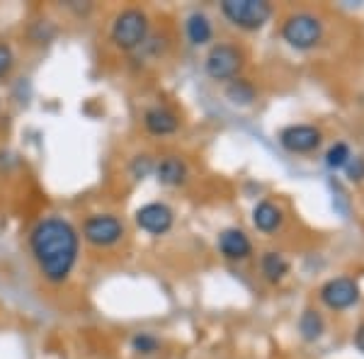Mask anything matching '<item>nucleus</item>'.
I'll return each instance as SVG.
<instances>
[{"label":"nucleus","instance_id":"nucleus-1","mask_svg":"<svg viewBox=\"0 0 364 359\" xmlns=\"http://www.w3.org/2000/svg\"><path fill=\"white\" fill-rule=\"evenodd\" d=\"M32 250L49 282H63L78 257V235L61 219H46L32 231Z\"/></svg>","mask_w":364,"mask_h":359},{"label":"nucleus","instance_id":"nucleus-2","mask_svg":"<svg viewBox=\"0 0 364 359\" xmlns=\"http://www.w3.org/2000/svg\"><path fill=\"white\" fill-rule=\"evenodd\" d=\"M282 37L289 46L299 51H309L321 44L323 39V22L311 13H294L287 17L282 25Z\"/></svg>","mask_w":364,"mask_h":359},{"label":"nucleus","instance_id":"nucleus-3","mask_svg":"<svg viewBox=\"0 0 364 359\" xmlns=\"http://www.w3.org/2000/svg\"><path fill=\"white\" fill-rule=\"evenodd\" d=\"M221 13L240 29H260L272 17V5L265 0H224Z\"/></svg>","mask_w":364,"mask_h":359},{"label":"nucleus","instance_id":"nucleus-4","mask_svg":"<svg viewBox=\"0 0 364 359\" xmlns=\"http://www.w3.org/2000/svg\"><path fill=\"white\" fill-rule=\"evenodd\" d=\"M149 32V17L136 8H129L124 13L117 15L112 25V42L124 51H132L146 39Z\"/></svg>","mask_w":364,"mask_h":359},{"label":"nucleus","instance_id":"nucleus-5","mask_svg":"<svg viewBox=\"0 0 364 359\" xmlns=\"http://www.w3.org/2000/svg\"><path fill=\"white\" fill-rule=\"evenodd\" d=\"M207 75L214 80H233L243 68V51L233 44H216L211 46L204 61Z\"/></svg>","mask_w":364,"mask_h":359},{"label":"nucleus","instance_id":"nucleus-6","mask_svg":"<svg viewBox=\"0 0 364 359\" xmlns=\"http://www.w3.org/2000/svg\"><path fill=\"white\" fill-rule=\"evenodd\" d=\"M321 301L331 311H345L360 301V284L352 277H336L321 286Z\"/></svg>","mask_w":364,"mask_h":359},{"label":"nucleus","instance_id":"nucleus-7","mask_svg":"<svg viewBox=\"0 0 364 359\" xmlns=\"http://www.w3.org/2000/svg\"><path fill=\"white\" fill-rule=\"evenodd\" d=\"M279 144L289 153H314L323 144V132L311 124L287 127L279 134Z\"/></svg>","mask_w":364,"mask_h":359},{"label":"nucleus","instance_id":"nucleus-8","mask_svg":"<svg viewBox=\"0 0 364 359\" xmlns=\"http://www.w3.org/2000/svg\"><path fill=\"white\" fill-rule=\"evenodd\" d=\"M83 233L87 243L105 248V245H114L122 238L124 228H122L119 219H114V216H92V219H87Z\"/></svg>","mask_w":364,"mask_h":359},{"label":"nucleus","instance_id":"nucleus-9","mask_svg":"<svg viewBox=\"0 0 364 359\" xmlns=\"http://www.w3.org/2000/svg\"><path fill=\"white\" fill-rule=\"evenodd\" d=\"M136 223L144 231H149L154 235H163L173 228V211H170L166 204H146V207L139 209Z\"/></svg>","mask_w":364,"mask_h":359},{"label":"nucleus","instance_id":"nucleus-10","mask_svg":"<svg viewBox=\"0 0 364 359\" xmlns=\"http://www.w3.org/2000/svg\"><path fill=\"white\" fill-rule=\"evenodd\" d=\"M219 250L226 260H245V257H250L252 245L243 231H238V228H226V231L219 235Z\"/></svg>","mask_w":364,"mask_h":359},{"label":"nucleus","instance_id":"nucleus-11","mask_svg":"<svg viewBox=\"0 0 364 359\" xmlns=\"http://www.w3.org/2000/svg\"><path fill=\"white\" fill-rule=\"evenodd\" d=\"M144 124H146V129H149L151 134H156V136H166V134L178 132L180 122H178V117H175L170 109H166V107H154V109L146 112Z\"/></svg>","mask_w":364,"mask_h":359},{"label":"nucleus","instance_id":"nucleus-12","mask_svg":"<svg viewBox=\"0 0 364 359\" xmlns=\"http://www.w3.org/2000/svg\"><path fill=\"white\" fill-rule=\"evenodd\" d=\"M282 209L274 207L272 202H260L255 207V211H252V223H255L257 231L262 233H272L277 231V228L282 226Z\"/></svg>","mask_w":364,"mask_h":359},{"label":"nucleus","instance_id":"nucleus-13","mask_svg":"<svg viewBox=\"0 0 364 359\" xmlns=\"http://www.w3.org/2000/svg\"><path fill=\"white\" fill-rule=\"evenodd\" d=\"M156 175H158V180H161L163 185L178 187V185H182V182L187 180V168H185V163H182L180 158L170 156V158H163V161L158 163Z\"/></svg>","mask_w":364,"mask_h":359},{"label":"nucleus","instance_id":"nucleus-14","mask_svg":"<svg viewBox=\"0 0 364 359\" xmlns=\"http://www.w3.org/2000/svg\"><path fill=\"white\" fill-rule=\"evenodd\" d=\"M185 29H187V39H190V44H195V46L207 44L211 39V34H214L209 17L202 15V13H192L190 17H187Z\"/></svg>","mask_w":364,"mask_h":359},{"label":"nucleus","instance_id":"nucleus-15","mask_svg":"<svg viewBox=\"0 0 364 359\" xmlns=\"http://www.w3.org/2000/svg\"><path fill=\"white\" fill-rule=\"evenodd\" d=\"M323 331H326V321H323V316L318 314L316 309H306L299 318V333H301V338L306 340V343H316V340L321 338Z\"/></svg>","mask_w":364,"mask_h":359},{"label":"nucleus","instance_id":"nucleus-16","mask_svg":"<svg viewBox=\"0 0 364 359\" xmlns=\"http://www.w3.org/2000/svg\"><path fill=\"white\" fill-rule=\"evenodd\" d=\"M262 274L267 277V282H282L284 279V274L289 272V262H287V257L282 255V252H274L269 250L262 255Z\"/></svg>","mask_w":364,"mask_h":359},{"label":"nucleus","instance_id":"nucleus-17","mask_svg":"<svg viewBox=\"0 0 364 359\" xmlns=\"http://www.w3.org/2000/svg\"><path fill=\"white\" fill-rule=\"evenodd\" d=\"M228 100H231L233 105H250L252 100H255V87H252L248 80H231V85H228L226 90Z\"/></svg>","mask_w":364,"mask_h":359},{"label":"nucleus","instance_id":"nucleus-18","mask_svg":"<svg viewBox=\"0 0 364 359\" xmlns=\"http://www.w3.org/2000/svg\"><path fill=\"white\" fill-rule=\"evenodd\" d=\"M350 158H352L350 146L345 144V141H338V144H333L331 149H328V153H326V166L331 170H340V168L348 166Z\"/></svg>","mask_w":364,"mask_h":359},{"label":"nucleus","instance_id":"nucleus-19","mask_svg":"<svg viewBox=\"0 0 364 359\" xmlns=\"http://www.w3.org/2000/svg\"><path fill=\"white\" fill-rule=\"evenodd\" d=\"M132 345H134V350L141 352V355H151V352L158 350V340L151 338V335H146V333L136 335V338L132 340Z\"/></svg>","mask_w":364,"mask_h":359},{"label":"nucleus","instance_id":"nucleus-20","mask_svg":"<svg viewBox=\"0 0 364 359\" xmlns=\"http://www.w3.org/2000/svg\"><path fill=\"white\" fill-rule=\"evenodd\" d=\"M348 170V178L352 182H362L364 180V156H352L350 163L345 166Z\"/></svg>","mask_w":364,"mask_h":359},{"label":"nucleus","instance_id":"nucleus-21","mask_svg":"<svg viewBox=\"0 0 364 359\" xmlns=\"http://www.w3.org/2000/svg\"><path fill=\"white\" fill-rule=\"evenodd\" d=\"M151 168H154L151 158H149V156H139L136 161H134V166H132V173L141 180V178H146V175L151 173Z\"/></svg>","mask_w":364,"mask_h":359},{"label":"nucleus","instance_id":"nucleus-22","mask_svg":"<svg viewBox=\"0 0 364 359\" xmlns=\"http://www.w3.org/2000/svg\"><path fill=\"white\" fill-rule=\"evenodd\" d=\"M10 66H13V51H10L5 44H0V78L8 73Z\"/></svg>","mask_w":364,"mask_h":359},{"label":"nucleus","instance_id":"nucleus-23","mask_svg":"<svg viewBox=\"0 0 364 359\" xmlns=\"http://www.w3.org/2000/svg\"><path fill=\"white\" fill-rule=\"evenodd\" d=\"M355 347L360 352H364V323L360 328H357V333H355Z\"/></svg>","mask_w":364,"mask_h":359}]
</instances>
